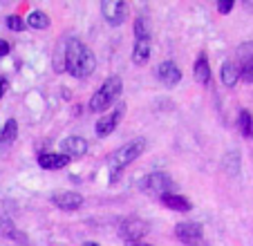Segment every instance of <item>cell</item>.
Wrapping results in <instances>:
<instances>
[{"label": "cell", "mask_w": 253, "mask_h": 246, "mask_svg": "<svg viewBox=\"0 0 253 246\" xmlns=\"http://www.w3.org/2000/svg\"><path fill=\"white\" fill-rule=\"evenodd\" d=\"M132 246H153V244H146V242H137V244H132Z\"/></svg>", "instance_id": "cell-30"}, {"label": "cell", "mask_w": 253, "mask_h": 246, "mask_svg": "<svg viewBox=\"0 0 253 246\" xmlns=\"http://www.w3.org/2000/svg\"><path fill=\"white\" fill-rule=\"evenodd\" d=\"M175 235L179 242H184V244H197V242L202 240V224L197 222H179L175 226Z\"/></svg>", "instance_id": "cell-10"}, {"label": "cell", "mask_w": 253, "mask_h": 246, "mask_svg": "<svg viewBox=\"0 0 253 246\" xmlns=\"http://www.w3.org/2000/svg\"><path fill=\"white\" fill-rule=\"evenodd\" d=\"M121 90H124V81H121V76H108V79L101 83L99 90L92 94L90 110L92 112H103V110H108L121 96Z\"/></svg>", "instance_id": "cell-3"}, {"label": "cell", "mask_w": 253, "mask_h": 246, "mask_svg": "<svg viewBox=\"0 0 253 246\" xmlns=\"http://www.w3.org/2000/svg\"><path fill=\"white\" fill-rule=\"evenodd\" d=\"M146 190L157 195V197H162V195H168L175 190V181L168 175H164V172H150V175L146 177Z\"/></svg>", "instance_id": "cell-8"}, {"label": "cell", "mask_w": 253, "mask_h": 246, "mask_svg": "<svg viewBox=\"0 0 253 246\" xmlns=\"http://www.w3.org/2000/svg\"><path fill=\"white\" fill-rule=\"evenodd\" d=\"M134 38L137 41H150V23L146 16L134 18Z\"/></svg>", "instance_id": "cell-22"}, {"label": "cell", "mask_w": 253, "mask_h": 246, "mask_svg": "<svg viewBox=\"0 0 253 246\" xmlns=\"http://www.w3.org/2000/svg\"><path fill=\"white\" fill-rule=\"evenodd\" d=\"M220 79L226 87H235L240 81V70L235 65V61H224L222 63V70H220Z\"/></svg>", "instance_id": "cell-17"}, {"label": "cell", "mask_w": 253, "mask_h": 246, "mask_svg": "<svg viewBox=\"0 0 253 246\" xmlns=\"http://www.w3.org/2000/svg\"><path fill=\"white\" fill-rule=\"evenodd\" d=\"M150 61V41H134L132 45V63L146 65Z\"/></svg>", "instance_id": "cell-18"}, {"label": "cell", "mask_w": 253, "mask_h": 246, "mask_svg": "<svg viewBox=\"0 0 253 246\" xmlns=\"http://www.w3.org/2000/svg\"><path fill=\"white\" fill-rule=\"evenodd\" d=\"M193 76H195V81L200 83V85H209V81H211V65H209L206 54H200V56H197L195 65H193Z\"/></svg>", "instance_id": "cell-16"}, {"label": "cell", "mask_w": 253, "mask_h": 246, "mask_svg": "<svg viewBox=\"0 0 253 246\" xmlns=\"http://www.w3.org/2000/svg\"><path fill=\"white\" fill-rule=\"evenodd\" d=\"M157 79L162 81L166 87H175L182 81V72L172 61H164L157 65Z\"/></svg>", "instance_id": "cell-11"}, {"label": "cell", "mask_w": 253, "mask_h": 246, "mask_svg": "<svg viewBox=\"0 0 253 246\" xmlns=\"http://www.w3.org/2000/svg\"><path fill=\"white\" fill-rule=\"evenodd\" d=\"M238 125H240V132H242L244 139H253V117L249 110H242L238 114Z\"/></svg>", "instance_id": "cell-21"}, {"label": "cell", "mask_w": 253, "mask_h": 246, "mask_svg": "<svg viewBox=\"0 0 253 246\" xmlns=\"http://www.w3.org/2000/svg\"><path fill=\"white\" fill-rule=\"evenodd\" d=\"M9 52H11V45L7 43V41H2V38H0V58L9 56Z\"/></svg>", "instance_id": "cell-26"}, {"label": "cell", "mask_w": 253, "mask_h": 246, "mask_svg": "<svg viewBox=\"0 0 253 246\" xmlns=\"http://www.w3.org/2000/svg\"><path fill=\"white\" fill-rule=\"evenodd\" d=\"M61 150H63V155L70 157V159H81V157L87 152V141L83 137H77V134H74V137L63 139Z\"/></svg>", "instance_id": "cell-12"}, {"label": "cell", "mask_w": 253, "mask_h": 246, "mask_svg": "<svg viewBox=\"0 0 253 246\" xmlns=\"http://www.w3.org/2000/svg\"><path fill=\"white\" fill-rule=\"evenodd\" d=\"M235 7V0H222V2H217V11H220V14H229L231 9H233Z\"/></svg>", "instance_id": "cell-25"}, {"label": "cell", "mask_w": 253, "mask_h": 246, "mask_svg": "<svg viewBox=\"0 0 253 246\" xmlns=\"http://www.w3.org/2000/svg\"><path fill=\"white\" fill-rule=\"evenodd\" d=\"M124 112H126V105L124 103H119L112 112H108V114H103V117L96 121V125H94V130H96V137H101V139H105V137H110L112 132L117 130V125H119V121L124 119Z\"/></svg>", "instance_id": "cell-6"}, {"label": "cell", "mask_w": 253, "mask_h": 246, "mask_svg": "<svg viewBox=\"0 0 253 246\" xmlns=\"http://www.w3.org/2000/svg\"><path fill=\"white\" fill-rule=\"evenodd\" d=\"M7 87H9V81H7L5 76H0V99L7 94Z\"/></svg>", "instance_id": "cell-27"}, {"label": "cell", "mask_w": 253, "mask_h": 246, "mask_svg": "<svg viewBox=\"0 0 253 246\" xmlns=\"http://www.w3.org/2000/svg\"><path fill=\"white\" fill-rule=\"evenodd\" d=\"M143 152H146V139H132V141H128L126 146H121L119 150L112 152L110 161H108V172H110L112 184L119 179L121 172H124L134 159H139Z\"/></svg>", "instance_id": "cell-2"}, {"label": "cell", "mask_w": 253, "mask_h": 246, "mask_svg": "<svg viewBox=\"0 0 253 246\" xmlns=\"http://www.w3.org/2000/svg\"><path fill=\"white\" fill-rule=\"evenodd\" d=\"M16 137H18V121L7 119V123L2 125V132H0V143H14Z\"/></svg>", "instance_id": "cell-20"}, {"label": "cell", "mask_w": 253, "mask_h": 246, "mask_svg": "<svg viewBox=\"0 0 253 246\" xmlns=\"http://www.w3.org/2000/svg\"><path fill=\"white\" fill-rule=\"evenodd\" d=\"M224 170L229 177H235L240 172V152H229V155L224 157Z\"/></svg>", "instance_id": "cell-23"}, {"label": "cell", "mask_w": 253, "mask_h": 246, "mask_svg": "<svg viewBox=\"0 0 253 246\" xmlns=\"http://www.w3.org/2000/svg\"><path fill=\"white\" fill-rule=\"evenodd\" d=\"M5 23H7V27H9L11 32H23V29L27 27V25H25V20L20 18L18 14H11V16H7V20H5Z\"/></svg>", "instance_id": "cell-24"}, {"label": "cell", "mask_w": 253, "mask_h": 246, "mask_svg": "<svg viewBox=\"0 0 253 246\" xmlns=\"http://www.w3.org/2000/svg\"><path fill=\"white\" fill-rule=\"evenodd\" d=\"M52 204L56 206V208L61 210H79L83 206V197L79 193H74V190H61V193H54L52 195Z\"/></svg>", "instance_id": "cell-9"}, {"label": "cell", "mask_w": 253, "mask_h": 246, "mask_svg": "<svg viewBox=\"0 0 253 246\" xmlns=\"http://www.w3.org/2000/svg\"><path fill=\"white\" fill-rule=\"evenodd\" d=\"M244 7H247L249 11H253V2H244Z\"/></svg>", "instance_id": "cell-28"}, {"label": "cell", "mask_w": 253, "mask_h": 246, "mask_svg": "<svg viewBox=\"0 0 253 246\" xmlns=\"http://www.w3.org/2000/svg\"><path fill=\"white\" fill-rule=\"evenodd\" d=\"M63 58H65V72L74 79H87L96 67V58L92 49L79 38H67L65 41Z\"/></svg>", "instance_id": "cell-1"}, {"label": "cell", "mask_w": 253, "mask_h": 246, "mask_svg": "<svg viewBox=\"0 0 253 246\" xmlns=\"http://www.w3.org/2000/svg\"><path fill=\"white\" fill-rule=\"evenodd\" d=\"M235 65L240 70V79L244 83H253V41L238 45V49H235Z\"/></svg>", "instance_id": "cell-5"}, {"label": "cell", "mask_w": 253, "mask_h": 246, "mask_svg": "<svg viewBox=\"0 0 253 246\" xmlns=\"http://www.w3.org/2000/svg\"><path fill=\"white\" fill-rule=\"evenodd\" d=\"M70 157H65L63 152H41L39 155V166L45 170H61L70 164Z\"/></svg>", "instance_id": "cell-13"}, {"label": "cell", "mask_w": 253, "mask_h": 246, "mask_svg": "<svg viewBox=\"0 0 253 246\" xmlns=\"http://www.w3.org/2000/svg\"><path fill=\"white\" fill-rule=\"evenodd\" d=\"M128 2H124V0H103L101 2V14H103L105 23L110 25V27H119V25L126 23V18H128Z\"/></svg>", "instance_id": "cell-4"}, {"label": "cell", "mask_w": 253, "mask_h": 246, "mask_svg": "<svg viewBox=\"0 0 253 246\" xmlns=\"http://www.w3.org/2000/svg\"><path fill=\"white\" fill-rule=\"evenodd\" d=\"M0 235L7 237V240H14V242H23V244L27 246V240H25V235H23V233H18V228H16L11 215L5 213V210H0Z\"/></svg>", "instance_id": "cell-14"}, {"label": "cell", "mask_w": 253, "mask_h": 246, "mask_svg": "<svg viewBox=\"0 0 253 246\" xmlns=\"http://www.w3.org/2000/svg\"><path fill=\"white\" fill-rule=\"evenodd\" d=\"M159 202L166 206V208L170 210H177V213H188V210L193 208V204L188 202L184 195H177V193H168V195H162L159 197Z\"/></svg>", "instance_id": "cell-15"}, {"label": "cell", "mask_w": 253, "mask_h": 246, "mask_svg": "<svg viewBox=\"0 0 253 246\" xmlns=\"http://www.w3.org/2000/svg\"><path fill=\"white\" fill-rule=\"evenodd\" d=\"M148 233V224L143 222V219L139 217H130L126 219V222H121L119 226V235L121 240L130 242V244H137V242H141V237Z\"/></svg>", "instance_id": "cell-7"}, {"label": "cell", "mask_w": 253, "mask_h": 246, "mask_svg": "<svg viewBox=\"0 0 253 246\" xmlns=\"http://www.w3.org/2000/svg\"><path fill=\"white\" fill-rule=\"evenodd\" d=\"M49 16L45 14V11H41V9H34L32 14L27 16V20H25V25L27 27H32V29H47L49 27Z\"/></svg>", "instance_id": "cell-19"}, {"label": "cell", "mask_w": 253, "mask_h": 246, "mask_svg": "<svg viewBox=\"0 0 253 246\" xmlns=\"http://www.w3.org/2000/svg\"><path fill=\"white\" fill-rule=\"evenodd\" d=\"M83 246H99L96 242H83Z\"/></svg>", "instance_id": "cell-29"}]
</instances>
